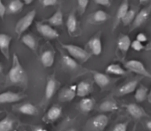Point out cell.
Returning a JSON list of instances; mask_svg holds the SVG:
<instances>
[{"mask_svg":"<svg viewBox=\"0 0 151 131\" xmlns=\"http://www.w3.org/2000/svg\"><path fill=\"white\" fill-rule=\"evenodd\" d=\"M135 15H136V11L134 9H129L127 12L125 14V16L123 17V19H121V22L123 23L124 26H129L134 21Z\"/></svg>","mask_w":151,"mask_h":131,"instance_id":"33","label":"cell"},{"mask_svg":"<svg viewBox=\"0 0 151 131\" xmlns=\"http://www.w3.org/2000/svg\"><path fill=\"white\" fill-rule=\"evenodd\" d=\"M147 128H148V130H151V122L150 121H149V122H147Z\"/></svg>","mask_w":151,"mask_h":131,"instance_id":"43","label":"cell"},{"mask_svg":"<svg viewBox=\"0 0 151 131\" xmlns=\"http://www.w3.org/2000/svg\"><path fill=\"white\" fill-rule=\"evenodd\" d=\"M61 114H62V108L59 106L54 105L51 108H50V109L48 110L46 117L49 121L55 122L60 117Z\"/></svg>","mask_w":151,"mask_h":131,"instance_id":"25","label":"cell"},{"mask_svg":"<svg viewBox=\"0 0 151 131\" xmlns=\"http://www.w3.org/2000/svg\"><path fill=\"white\" fill-rule=\"evenodd\" d=\"M108 122H109V118L107 117V115H105L104 114L96 115L92 120L93 127L99 131L104 130L106 128V126L108 125Z\"/></svg>","mask_w":151,"mask_h":131,"instance_id":"16","label":"cell"},{"mask_svg":"<svg viewBox=\"0 0 151 131\" xmlns=\"http://www.w3.org/2000/svg\"><path fill=\"white\" fill-rule=\"evenodd\" d=\"M150 6L145 7L143 9H142L134 17V21L132 22V27H131V32L134 31V29L140 27L141 26H142L149 19L150 17Z\"/></svg>","mask_w":151,"mask_h":131,"instance_id":"7","label":"cell"},{"mask_svg":"<svg viewBox=\"0 0 151 131\" xmlns=\"http://www.w3.org/2000/svg\"><path fill=\"white\" fill-rule=\"evenodd\" d=\"M7 83L12 85H26L27 82V73L22 67L16 54L12 56V67L7 74Z\"/></svg>","mask_w":151,"mask_h":131,"instance_id":"1","label":"cell"},{"mask_svg":"<svg viewBox=\"0 0 151 131\" xmlns=\"http://www.w3.org/2000/svg\"><path fill=\"white\" fill-rule=\"evenodd\" d=\"M13 126L14 122L9 116H5L0 121V131H12L13 130Z\"/></svg>","mask_w":151,"mask_h":131,"instance_id":"32","label":"cell"},{"mask_svg":"<svg viewBox=\"0 0 151 131\" xmlns=\"http://www.w3.org/2000/svg\"><path fill=\"white\" fill-rule=\"evenodd\" d=\"M66 27L68 33L71 36H76L78 34V30H79V23L75 15V12L73 11L69 14L67 20H66Z\"/></svg>","mask_w":151,"mask_h":131,"instance_id":"10","label":"cell"},{"mask_svg":"<svg viewBox=\"0 0 151 131\" xmlns=\"http://www.w3.org/2000/svg\"><path fill=\"white\" fill-rule=\"evenodd\" d=\"M3 65H2V63H0V75H1V73H2V71H3Z\"/></svg>","mask_w":151,"mask_h":131,"instance_id":"45","label":"cell"},{"mask_svg":"<svg viewBox=\"0 0 151 131\" xmlns=\"http://www.w3.org/2000/svg\"><path fill=\"white\" fill-rule=\"evenodd\" d=\"M61 47L68 52L70 56L80 63H85L91 57V55L85 48H82L77 45L61 43Z\"/></svg>","mask_w":151,"mask_h":131,"instance_id":"2","label":"cell"},{"mask_svg":"<svg viewBox=\"0 0 151 131\" xmlns=\"http://www.w3.org/2000/svg\"><path fill=\"white\" fill-rule=\"evenodd\" d=\"M106 73L108 74H111V75H116V76H123L126 74V70L123 67H121V65L118 64V63H111L110 64L106 70H105Z\"/></svg>","mask_w":151,"mask_h":131,"instance_id":"29","label":"cell"},{"mask_svg":"<svg viewBox=\"0 0 151 131\" xmlns=\"http://www.w3.org/2000/svg\"><path fill=\"white\" fill-rule=\"evenodd\" d=\"M24 131H27V130H24Z\"/></svg>","mask_w":151,"mask_h":131,"instance_id":"47","label":"cell"},{"mask_svg":"<svg viewBox=\"0 0 151 131\" xmlns=\"http://www.w3.org/2000/svg\"><path fill=\"white\" fill-rule=\"evenodd\" d=\"M93 76H94V80H95L96 84L100 88H102V89L105 88L106 86H108L110 85L111 79L106 74L96 71V72L93 73Z\"/></svg>","mask_w":151,"mask_h":131,"instance_id":"19","label":"cell"},{"mask_svg":"<svg viewBox=\"0 0 151 131\" xmlns=\"http://www.w3.org/2000/svg\"><path fill=\"white\" fill-rule=\"evenodd\" d=\"M36 29L41 35H42L43 37H45L47 39L54 40V39H58L59 37V33L49 24L38 22V23H36Z\"/></svg>","mask_w":151,"mask_h":131,"instance_id":"6","label":"cell"},{"mask_svg":"<svg viewBox=\"0 0 151 131\" xmlns=\"http://www.w3.org/2000/svg\"><path fill=\"white\" fill-rule=\"evenodd\" d=\"M136 40L138 41L143 43V42H146L148 41V37H147V35L144 33H139L137 34V36H136Z\"/></svg>","mask_w":151,"mask_h":131,"instance_id":"38","label":"cell"},{"mask_svg":"<svg viewBox=\"0 0 151 131\" xmlns=\"http://www.w3.org/2000/svg\"><path fill=\"white\" fill-rule=\"evenodd\" d=\"M94 2L99 5H103L106 7H109L111 4V0H94Z\"/></svg>","mask_w":151,"mask_h":131,"instance_id":"39","label":"cell"},{"mask_svg":"<svg viewBox=\"0 0 151 131\" xmlns=\"http://www.w3.org/2000/svg\"><path fill=\"white\" fill-rule=\"evenodd\" d=\"M5 13H6V7H5V5L4 4L3 1L0 0V18H1L2 19H4Z\"/></svg>","mask_w":151,"mask_h":131,"instance_id":"40","label":"cell"},{"mask_svg":"<svg viewBox=\"0 0 151 131\" xmlns=\"http://www.w3.org/2000/svg\"><path fill=\"white\" fill-rule=\"evenodd\" d=\"M149 1H150V0H140V3L143 4H146V3L149 2Z\"/></svg>","mask_w":151,"mask_h":131,"instance_id":"44","label":"cell"},{"mask_svg":"<svg viewBox=\"0 0 151 131\" xmlns=\"http://www.w3.org/2000/svg\"><path fill=\"white\" fill-rule=\"evenodd\" d=\"M124 66L129 71H132L134 73L141 75V76H142L144 78H151L150 73L149 72V70L146 69V67L144 66V64L141 61L129 60V61L125 63Z\"/></svg>","mask_w":151,"mask_h":131,"instance_id":"4","label":"cell"},{"mask_svg":"<svg viewBox=\"0 0 151 131\" xmlns=\"http://www.w3.org/2000/svg\"><path fill=\"white\" fill-rule=\"evenodd\" d=\"M127 122H120L115 125L112 131H127Z\"/></svg>","mask_w":151,"mask_h":131,"instance_id":"36","label":"cell"},{"mask_svg":"<svg viewBox=\"0 0 151 131\" xmlns=\"http://www.w3.org/2000/svg\"><path fill=\"white\" fill-rule=\"evenodd\" d=\"M86 49L89 50L90 55L99 56L102 53L103 46H102V40H101V32L96 33L93 37L90 38L88 44L86 45Z\"/></svg>","mask_w":151,"mask_h":131,"instance_id":"5","label":"cell"},{"mask_svg":"<svg viewBox=\"0 0 151 131\" xmlns=\"http://www.w3.org/2000/svg\"><path fill=\"white\" fill-rule=\"evenodd\" d=\"M58 0H40L41 4L43 7H49V6H54L57 4Z\"/></svg>","mask_w":151,"mask_h":131,"instance_id":"37","label":"cell"},{"mask_svg":"<svg viewBox=\"0 0 151 131\" xmlns=\"http://www.w3.org/2000/svg\"><path fill=\"white\" fill-rule=\"evenodd\" d=\"M25 95L19 93H13L11 91H7L4 93H0V104H9V103H15L21 100Z\"/></svg>","mask_w":151,"mask_h":131,"instance_id":"8","label":"cell"},{"mask_svg":"<svg viewBox=\"0 0 151 131\" xmlns=\"http://www.w3.org/2000/svg\"><path fill=\"white\" fill-rule=\"evenodd\" d=\"M130 47H131L134 51H137V52L142 51V49L145 48L144 44L142 43V42H140V41H138L137 40H134V41H131V46H130Z\"/></svg>","mask_w":151,"mask_h":131,"instance_id":"35","label":"cell"},{"mask_svg":"<svg viewBox=\"0 0 151 131\" xmlns=\"http://www.w3.org/2000/svg\"><path fill=\"white\" fill-rule=\"evenodd\" d=\"M66 131H77L76 130H74V129H69V130H67Z\"/></svg>","mask_w":151,"mask_h":131,"instance_id":"46","label":"cell"},{"mask_svg":"<svg viewBox=\"0 0 151 131\" xmlns=\"http://www.w3.org/2000/svg\"><path fill=\"white\" fill-rule=\"evenodd\" d=\"M76 96V86H70L63 89L58 95V100L61 102L72 101Z\"/></svg>","mask_w":151,"mask_h":131,"instance_id":"13","label":"cell"},{"mask_svg":"<svg viewBox=\"0 0 151 131\" xmlns=\"http://www.w3.org/2000/svg\"><path fill=\"white\" fill-rule=\"evenodd\" d=\"M62 62H63V64L67 69L72 70H74L79 67L77 61L68 55H62Z\"/></svg>","mask_w":151,"mask_h":131,"instance_id":"31","label":"cell"},{"mask_svg":"<svg viewBox=\"0 0 151 131\" xmlns=\"http://www.w3.org/2000/svg\"><path fill=\"white\" fill-rule=\"evenodd\" d=\"M126 108H127V111L135 119H141L142 117L146 115L145 110L140 106H138L137 104H134V103L127 104L126 105Z\"/></svg>","mask_w":151,"mask_h":131,"instance_id":"15","label":"cell"},{"mask_svg":"<svg viewBox=\"0 0 151 131\" xmlns=\"http://www.w3.org/2000/svg\"><path fill=\"white\" fill-rule=\"evenodd\" d=\"M58 85H59V83L56 80L54 75L49 77V78L47 80L46 87H45V95L44 96H45V100H50L54 96L55 93L58 90Z\"/></svg>","mask_w":151,"mask_h":131,"instance_id":"9","label":"cell"},{"mask_svg":"<svg viewBox=\"0 0 151 131\" xmlns=\"http://www.w3.org/2000/svg\"><path fill=\"white\" fill-rule=\"evenodd\" d=\"M92 91V85L90 82L83 80L81 81L77 85H76V95L81 98H84L88 96Z\"/></svg>","mask_w":151,"mask_h":131,"instance_id":"14","label":"cell"},{"mask_svg":"<svg viewBox=\"0 0 151 131\" xmlns=\"http://www.w3.org/2000/svg\"><path fill=\"white\" fill-rule=\"evenodd\" d=\"M35 15H36V11L31 10L17 22L15 26V33L18 34L19 37H20L24 33V32L29 28V26L32 25L35 18Z\"/></svg>","mask_w":151,"mask_h":131,"instance_id":"3","label":"cell"},{"mask_svg":"<svg viewBox=\"0 0 151 131\" xmlns=\"http://www.w3.org/2000/svg\"><path fill=\"white\" fill-rule=\"evenodd\" d=\"M118 104L112 100H106L100 104L99 109L102 112H114L118 110Z\"/></svg>","mask_w":151,"mask_h":131,"instance_id":"27","label":"cell"},{"mask_svg":"<svg viewBox=\"0 0 151 131\" xmlns=\"http://www.w3.org/2000/svg\"><path fill=\"white\" fill-rule=\"evenodd\" d=\"M12 41V37L6 33H0V52L3 56L9 59L10 56V45Z\"/></svg>","mask_w":151,"mask_h":131,"instance_id":"11","label":"cell"},{"mask_svg":"<svg viewBox=\"0 0 151 131\" xmlns=\"http://www.w3.org/2000/svg\"><path fill=\"white\" fill-rule=\"evenodd\" d=\"M55 52L51 49L45 50L41 56V62L45 68H50L54 64Z\"/></svg>","mask_w":151,"mask_h":131,"instance_id":"18","label":"cell"},{"mask_svg":"<svg viewBox=\"0 0 151 131\" xmlns=\"http://www.w3.org/2000/svg\"><path fill=\"white\" fill-rule=\"evenodd\" d=\"M89 0H77V4H78V11L81 15H82L85 11L88 5Z\"/></svg>","mask_w":151,"mask_h":131,"instance_id":"34","label":"cell"},{"mask_svg":"<svg viewBox=\"0 0 151 131\" xmlns=\"http://www.w3.org/2000/svg\"><path fill=\"white\" fill-rule=\"evenodd\" d=\"M139 80L134 79V80H131L127 82L126 84H124L123 85H121L119 90H118V94L119 95H127L130 94L132 93H134L136 88L139 85Z\"/></svg>","mask_w":151,"mask_h":131,"instance_id":"12","label":"cell"},{"mask_svg":"<svg viewBox=\"0 0 151 131\" xmlns=\"http://www.w3.org/2000/svg\"><path fill=\"white\" fill-rule=\"evenodd\" d=\"M47 22L49 25L51 26H58L63 25L64 22V18H63V13L60 9H58L51 17H50L47 19Z\"/></svg>","mask_w":151,"mask_h":131,"instance_id":"23","label":"cell"},{"mask_svg":"<svg viewBox=\"0 0 151 131\" xmlns=\"http://www.w3.org/2000/svg\"><path fill=\"white\" fill-rule=\"evenodd\" d=\"M24 7V3L21 0H12L6 7V12L8 14H15L19 12Z\"/></svg>","mask_w":151,"mask_h":131,"instance_id":"22","label":"cell"},{"mask_svg":"<svg viewBox=\"0 0 151 131\" xmlns=\"http://www.w3.org/2000/svg\"><path fill=\"white\" fill-rule=\"evenodd\" d=\"M21 42L26 45L28 48L32 49L33 51H35L37 48V41L35 40V38L30 34V33H27V34H24V35H21Z\"/></svg>","mask_w":151,"mask_h":131,"instance_id":"24","label":"cell"},{"mask_svg":"<svg viewBox=\"0 0 151 131\" xmlns=\"http://www.w3.org/2000/svg\"><path fill=\"white\" fill-rule=\"evenodd\" d=\"M129 10V2L128 0H123V2L121 3L120 6L118 9L117 11V15H116V21L114 23V28H116L119 24L121 22V19H123V17L125 16V14L127 12V11Z\"/></svg>","mask_w":151,"mask_h":131,"instance_id":"20","label":"cell"},{"mask_svg":"<svg viewBox=\"0 0 151 131\" xmlns=\"http://www.w3.org/2000/svg\"><path fill=\"white\" fill-rule=\"evenodd\" d=\"M118 49L125 56L131 46V39L128 35L121 34L118 40Z\"/></svg>","mask_w":151,"mask_h":131,"instance_id":"17","label":"cell"},{"mask_svg":"<svg viewBox=\"0 0 151 131\" xmlns=\"http://www.w3.org/2000/svg\"><path fill=\"white\" fill-rule=\"evenodd\" d=\"M35 131H48L46 129H43L42 127H37L36 129H35Z\"/></svg>","mask_w":151,"mask_h":131,"instance_id":"42","label":"cell"},{"mask_svg":"<svg viewBox=\"0 0 151 131\" xmlns=\"http://www.w3.org/2000/svg\"><path fill=\"white\" fill-rule=\"evenodd\" d=\"M94 105H95V101L91 98H84L79 103V107H80L81 111L85 113V114L89 113L93 109Z\"/></svg>","mask_w":151,"mask_h":131,"instance_id":"26","label":"cell"},{"mask_svg":"<svg viewBox=\"0 0 151 131\" xmlns=\"http://www.w3.org/2000/svg\"><path fill=\"white\" fill-rule=\"evenodd\" d=\"M134 92H135L134 98L137 102H143L144 100H147L149 94V89L147 87L143 85H140L139 87L136 88Z\"/></svg>","mask_w":151,"mask_h":131,"instance_id":"30","label":"cell"},{"mask_svg":"<svg viewBox=\"0 0 151 131\" xmlns=\"http://www.w3.org/2000/svg\"><path fill=\"white\" fill-rule=\"evenodd\" d=\"M108 19H109V16H108V14L104 11L98 10V11H95L94 13H92V15L89 18V20L92 23L100 24V23L105 22Z\"/></svg>","mask_w":151,"mask_h":131,"instance_id":"21","label":"cell"},{"mask_svg":"<svg viewBox=\"0 0 151 131\" xmlns=\"http://www.w3.org/2000/svg\"><path fill=\"white\" fill-rule=\"evenodd\" d=\"M18 110L21 114L26 115H35L38 113V110L35 108V106H34L31 103H25V104L20 105Z\"/></svg>","mask_w":151,"mask_h":131,"instance_id":"28","label":"cell"},{"mask_svg":"<svg viewBox=\"0 0 151 131\" xmlns=\"http://www.w3.org/2000/svg\"><path fill=\"white\" fill-rule=\"evenodd\" d=\"M22 2L24 3V4H30L34 2V0H22Z\"/></svg>","mask_w":151,"mask_h":131,"instance_id":"41","label":"cell"}]
</instances>
